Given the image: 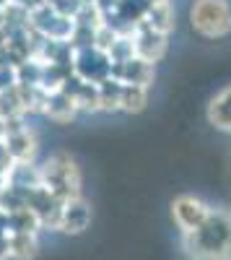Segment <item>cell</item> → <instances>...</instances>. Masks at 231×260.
Returning <instances> with one entry per match:
<instances>
[{"instance_id": "15", "label": "cell", "mask_w": 231, "mask_h": 260, "mask_svg": "<svg viewBox=\"0 0 231 260\" xmlns=\"http://www.w3.org/2000/svg\"><path fill=\"white\" fill-rule=\"evenodd\" d=\"M120 91L122 83L114 78H107L99 83V102H101V112H117L120 110Z\"/></svg>"}, {"instance_id": "17", "label": "cell", "mask_w": 231, "mask_h": 260, "mask_svg": "<svg viewBox=\"0 0 231 260\" xmlns=\"http://www.w3.org/2000/svg\"><path fill=\"white\" fill-rule=\"evenodd\" d=\"M13 167H16V161H13V156H11V151H8V146H6V141L0 138V177H11V172H13Z\"/></svg>"}, {"instance_id": "19", "label": "cell", "mask_w": 231, "mask_h": 260, "mask_svg": "<svg viewBox=\"0 0 231 260\" xmlns=\"http://www.w3.org/2000/svg\"><path fill=\"white\" fill-rule=\"evenodd\" d=\"M3 133H6V122H3V117H0V138H3Z\"/></svg>"}, {"instance_id": "16", "label": "cell", "mask_w": 231, "mask_h": 260, "mask_svg": "<svg viewBox=\"0 0 231 260\" xmlns=\"http://www.w3.org/2000/svg\"><path fill=\"white\" fill-rule=\"evenodd\" d=\"M18 89V65L13 60L0 62V94H11Z\"/></svg>"}, {"instance_id": "14", "label": "cell", "mask_w": 231, "mask_h": 260, "mask_svg": "<svg viewBox=\"0 0 231 260\" xmlns=\"http://www.w3.org/2000/svg\"><path fill=\"white\" fill-rule=\"evenodd\" d=\"M8 185L11 187H18V190L42 187V172L34 164H16L13 172H11V177H8Z\"/></svg>"}, {"instance_id": "3", "label": "cell", "mask_w": 231, "mask_h": 260, "mask_svg": "<svg viewBox=\"0 0 231 260\" xmlns=\"http://www.w3.org/2000/svg\"><path fill=\"white\" fill-rule=\"evenodd\" d=\"M190 26L203 39H223L231 34V3L228 0H192Z\"/></svg>"}, {"instance_id": "1", "label": "cell", "mask_w": 231, "mask_h": 260, "mask_svg": "<svg viewBox=\"0 0 231 260\" xmlns=\"http://www.w3.org/2000/svg\"><path fill=\"white\" fill-rule=\"evenodd\" d=\"M190 260H231V211L211 208V216L190 234H182Z\"/></svg>"}, {"instance_id": "6", "label": "cell", "mask_w": 231, "mask_h": 260, "mask_svg": "<svg viewBox=\"0 0 231 260\" xmlns=\"http://www.w3.org/2000/svg\"><path fill=\"white\" fill-rule=\"evenodd\" d=\"M130 39H133V55L148 65H156L169 50V37L156 34L145 26H135L130 31Z\"/></svg>"}, {"instance_id": "2", "label": "cell", "mask_w": 231, "mask_h": 260, "mask_svg": "<svg viewBox=\"0 0 231 260\" xmlns=\"http://www.w3.org/2000/svg\"><path fill=\"white\" fill-rule=\"evenodd\" d=\"M39 172H42V187H45L52 198H57L60 203L81 198L83 177H81V169H78V164L70 154L57 151V154H52L39 167Z\"/></svg>"}, {"instance_id": "5", "label": "cell", "mask_w": 231, "mask_h": 260, "mask_svg": "<svg viewBox=\"0 0 231 260\" xmlns=\"http://www.w3.org/2000/svg\"><path fill=\"white\" fill-rule=\"evenodd\" d=\"M208 216H211V206L200 198H195V195H177L172 201V219L182 234L195 232Z\"/></svg>"}, {"instance_id": "9", "label": "cell", "mask_w": 231, "mask_h": 260, "mask_svg": "<svg viewBox=\"0 0 231 260\" xmlns=\"http://www.w3.org/2000/svg\"><path fill=\"white\" fill-rule=\"evenodd\" d=\"M153 76H156V68H153V65L143 62V60H138V57L112 65V78L120 81V83L151 86V83H153Z\"/></svg>"}, {"instance_id": "8", "label": "cell", "mask_w": 231, "mask_h": 260, "mask_svg": "<svg viewBox=\"0 0 231 260\" xmlns=\"http://www.w3.org/2000/svg\"><path fill=\"white\" fill-rule=\"evenodd\" d=\"M135 26H145L156 34L169 37V31L174 29V8H172V0H159V3H148L145 13L140 16V21Z\"/></svg>"}, {"instance_id": "4", "label": "cell", "mask_w": 231, "mask_h": 260, "mask_svg": "<svg viewBox=\"0 0 231 260\" xmlns=\"http://www.w3.org/2000/svg\"><path fill=\"white\" fill-rule=\"evenodd\" d=\"M3 141H6V146H8L16 164H34L36 151H39V141H36L34 130L29 125H24V117L6 122Z\"/></svg>"}, {"instance_id": "13", "label": "cell", "mask_w": 231, "mask_h": 260, "mask_svg": "<svg viewBox=\"0 0 231 260\" xmlns=\"http://www.w3.org/2000/svg\"><path fill=\"white\" fill-rule=\"evenodd\" d=\"M39 252L36 234H11L8 240V257L13 260H31Z\"/></svg>"}, {"instance_id": "12", "label": "cell", "mask_w": 231, "mask_h": 260, "mask_svg": "<svg viewBox=\"0 0 231 260\" xmlns=\"http://www.w3.org/2000/svg\"><path fill=\"white\" fill-rule=\"evenodd\" d=\"M148 104V86H135V83H122L120 91V112L138 115Z\"/></svg>"}, {"instance_id": "10", "label": "cell", "mask_w": 231, "mask_h": 260, "mask_svg": "<svg viewBox=\"0 0 231 260\" xmlns=\"http://www.w3.org/2000/svg\"><path fill=\"white\" fill-rule=\"evenodd\" d=\"M42 115L50 117L52 122H70L78 110H75V104H73V96L62 89V91H55L45 99V107H42Z\"/></svg>"}, {"instance_id": "18", "label": "cell", "mask_w": 231, "mask_h": 260, "mask_svg": "<svg viewBox=\"0 0 231 260\" xmlns=\"http://www.w3.org/2000/svg\"><path fill=\"white\" fill-rule=\"evenodd\" d=\"M6 187H8V180H6V177H0V192H3Z\"/></svg>"}, {"instance_id": "7", "label": "cell", "mask_w": 231, "mask_h": 260, "mask_svg": "<svg viewBox=\"0 0 231 260\" xmlns=\"http://www.w3.org/2000/svg\"><path fill=\"white\" fill-rule=\"evenodd\" d=\"M91 224V206L89 201L83 198H73V201H65L62 203V211H60V224H57V232L62 234H83Z\"/></svg>"}, {"instance_id": "11", "label": "cell", "mask_w": 231, "mask_h": 260, "mask_svg": "<svg viewBox=\"0 0 231 260\" xmlns=\"http://www.w3.org/2000/svg\"><path fill=\"white\" fill-rule=\"evenodd\" d=\"M208 122L221 133H231V86L221 89L208 104Z\"/></svg>"}]
</instances>
